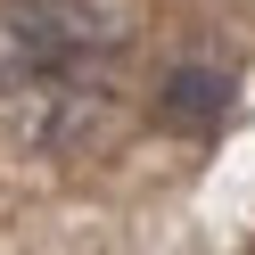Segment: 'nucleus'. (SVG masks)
Returning a JSON list of instances; mask_svg holds the SVG:
<instances>
[{
    "label": "nucleus",
    "mask_w": 255,
    "mask_h": 255,
    "mask_svg": "<svg viewBox=\"0 0 255 255\" xmlns=\"http://www.w3.org/2000/svg\"><path fill=\"white\" fill-rule=\"evenodd\" d=\"M132 33L107 0H0V140L17 156H83L107 140Z\"/></svg>",
    "instance_id": "f257e3e1"
}]
</instances>
